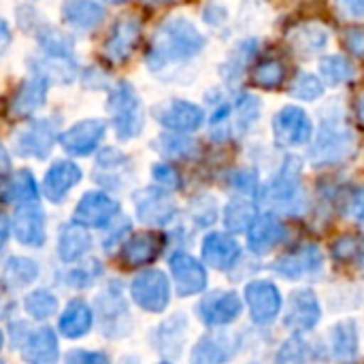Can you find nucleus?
<instances>
[{
	"instance_id": "f257e3e1",
	"label": "nucleus",
	"mask_w": 364,
	"mask_h": 364,
	"mask_svg": "<svg viewBox=\"0 0 364 364\" xmlns=\"http://www.w3.org/2000/svg\"><path fill=\"white\" fill-rule=\"evenodd\" d=\"M205 34L186 17H168L164 19L156 34L151 36V45L147 51V66L151 70H162L173 64H183L196 58L205 49Z\"/></svg>"
},
{
	"instance_id": "f03ea898",
	"label": "nucleus",
	"mask_w": 364,
	"mask_h": 364,
	"mask_svg": "<svg viewBox=\"0 0 364 364\" xmlns=\"http://www.w3.org/2000/svg\"><path fill=\"white\" fill-rule=\"evenodd\" d=\"M358 139L343 113H324L320 128L309 143V162L314 166H337L356 154Z\"/></svg>"
},
{
	"instance_id": "7ed1b4c3",
	"label": "nucleus",
	"mask_w": 364,
	"mask_h": 364,
	"mask_svg": "<svg viewBox=\"0 0 364 364\" xmlns=\"http://www.w3.org/2000/svg\"><path fill=\"white\" fill-rule=\"evenodd\" d=\"M107 109L119 141H130L143 130V105L136 90L128 81H119L117 85H113Z\"/></svg>"
},
{
	"instance_id": "20e7f679",
	"label": "nucleus",
	"mask_w": 364,
	"mask_h": 364,
	"mask_svg": "<svg viewBox=\"0 0 364 364\" xmlns=\"http://www.w3.org/2000/svg\"><path fill=\"white\" fill-rule=\"evenodd\" d=\"M58 139H60L58 119H51V117L32 119L23 128L17 130V134H15V149L23 158L45 160L51 154L53 145L58 143Z\"/></svg>"
},
{
	"instance_id": "39448f33",
	"label": "nucleus",
	"mask_w": 364,
	"mask_h": 364,
	"mask_svg": "<svg viewBox=\"0 0 364 364\" xmlns=\"http://www.w3.org/2000/svg\"><path fill=\"white\" fill-rule=\"evenodd\" d=\"M273 136L279 147L309 145L314 139V122L307 111L296 105L282 107L273 117Z\"/></svg>"
},
{
	"instance_id": "423d86ee",
	"label": "nucleus",
	"mask_w": 364,
	"mask_h": 364,
	"mask_svg": "<svg viewBox=\"0 0 364 364\" xmlns=\"http://www.w3.org/2000/svg\"><path fill=\"white\" fill-rule=\"evenodd\" d=\"M264 196L275 205V207H292L301 200L303 196V186H301V160L294 156H288L277 171V175L269 181L264 188Z\"/></svg>"
},
{
	"instance_id": "0eeeda50",
	"label": "nucleus",
	"mask_w": 364,
	"mask_h": 364,
	"mask_svg": "<svg viewBox=\"0 0 364 364\" xmlns=\"http://www.w3.org/2000/svg\"><path fill=\"white\" fill-rule=\"evenodd\" d=\"M132 299L145 311H154V314L162 311L171 299V288H168L166 275L156 269L139 273L132 282Z\"/></svg>"
},
{
	"instance_id": "6e6552de",
	"label": "nucleus",
	"mask_w": 364,
	"mask_h": 364,
	"mask_svg": "<svg viewBox=\"0 0 364 364\" xmlns=\"http://www.w3.org/2000/svg\"><path fill=\"white\" fill-rule=\"evenodd\" d=\"M156 119L171 132L188 134L205 124V111L190 100H168L156 109Z\"/></svg>"
},
{
	"instance_id": "1a4fd4ad",
	"label": "nucleus",
	"mask_w": 364,
	"mask_h": 364,
	"mask_svg": "<svg viewBox=\"0 0 364 364\" xmlns=\"http://www.w3.org/2000/svg\"><path fill=\"white\" fill-rule=\"evenodd\" d=\"M107 132L105 122L100 119H81L60 134V143L70 156H90L98 149Z\"/></svg>"
},
{
	"instance_id": "9d476101",
	"label": "nucleus",
	"mask_w": 364,
	"mask_h": 364,
	"mask_svg": "<svg viewBox=\"0 0 364 364\" xmlns=\"http://www.w3.org/2000/svg\"><path fill=\"white\" fill-rule=\"evenodd\" d=\"M134 209L141 222L151 226L168 224L175 218V203L173 198L160 188H145L134 194Z\"/></svg>"
},
{
	"instance_id": "9b49d317",
	"label": "nucleus",
	"mask_w": 364,
	"mask_h": 364,
	"mask_svg": "<svg viewBox=\"0 0 364 364\" xmlns=\"http://www.w3.org/2000/svg\"><path fill=\"white\" fill-rule=\"evenodd\" d=\"M47 92H49V81L38 75V73H30V77H26L17 92L13 94L11 98V115L13 117H30L34 115L38 109L45 107V100H47Z\"/></svg>"
},
{
	"instance_id": "f8f14e48",
	"label": "nucleus",
	"mask_w": 364,
	"mask_h": 364,
	"mask_svg": "<svg viewBox=\"0 0 364 364\" xmlns=\"http://www.w3.org/2000/svg\"><path fill=\"white\" fill-rule=\"evenodd\" d=\"M117 213H119V205L109 194H105V192H87V194L81 196V200H79V205L75 209V222L79 226L102 228Z\"/></svg>"
},
{
	"instance_id": "ddd939ff",
	"label": "nucleus",
	"mask_w": 364,
	"mask_h": 364,
	"mask_svg": "<svg viewBox=\"0 0 364 364\" xmlns=\"http://www.w3.org/2000/svg\"><path fill=\"white\" fill-rule=\"evenodd\" d=\"M139 38H141V23L136 19H130V17L119 19L113 26L109 38L105 41L102 53L109 62L124 64L132 55V51L136 49Z\"/></svg>"
},
{
	"instance_id": "4468645a",
	"label": "nucleus",
	"mask_w": 364,
	"mask_h": 364,
	"mask_svg": "<svg viewBox=\"0 0 364 364\" xmlns=\"http://www.w3.org/2000/svg\"><path fill=\"white\" fill-rule=\"evenodd\" d=\"M245 299L254 322L269 324L279 316L282 294L271 282H252L245 288Z\"/></svg>"
},
{
	"instance_id": "2eb2a0df",
	"label": "nucleus",
	"mask_w": 364,
	"mask_h": 364,
	"mask_svg": "<svg viewBox=\"0 0 364 364\" xmlns=\"http://www.w3.org/2000/svg\"><path fill=\"white\" fill-rule=\"evenodd\" d=\"M13 232L23 245L41 247L45 243V213L34 200L21 203L17 207L13 218Z\"/></svg>"
},
{
	"instance_id": "dca6fc26",
	"label": "nucleus",
	"mask_w": 364,
	"mask_h": 364,
	"mask_svg": "<svg viewBox=\"0 0 364 364\" xmlns=\"http://www.w3.org/2000/svg\"><path fill=\"white\" fill-rule=\"evenodd\" d=\"M81 181V168L70 160H58L49 166L43 179V192L51 203H62L64 196Z\"/></svg>"
},
{
	"instance_id": "f3484780",
	"label": "nucleus",
	"mask_w": 364,
	"mask_h": 364,
	"mask_svg": "<svg viewBox=\"0 0 364 364\" xmlns=\"http://www.w3.org/2000/svg\"><path fill=\"white\" fill-rule=\"evenodd\" d=\"M284 237H286V226L273 213L256 215V220L247 228V243H250V250L256 254L271 252L275 245L284 241Z\"/></svg>"
},
{
	"instance_id": "a211bd4d",
	"label": "nucleus",
	"mask_w": 364,
	"mask_h": 364,
	"mask_svg": "<svg viewBox=\"0 0 364 364\" xmlns=\"http://www.w3.org/2000/svg\"><path fill=\"white\" fill-rule=\"evenodd\" d=\"M171 271L175 277L177 292L181 296L196 294L207 286V273H205L203 264L188 254H175L171 258Z\"/></svg>"
},
{
	"instance_id": "6ab92c4d",
	"label": "nucleus",
	"mask_w": 364,
	"mask_h": 364,
	"mask_svg": "<svg viewBox=\"0 0 364 364\" xmlns=\"http://www.w3.org/2000/svg\"><path fill=\"white\" fill-rule=\"evenodd\" d=\"M198 314H200V320L209 326L228 324L241 314V299L235 292L211 294L198 305Z\"/></svg>"
},
{
	"instance_id": "aec40b11",
	"label": "nucleus",
	"mask_w": 364,
	"mask_h": 364,
	"mask_svg": "<svg viewBox=\"0 0 364 364\" xmlns=\"http://www.w3.org/2000/svg\"><path fill=\"white\" fill-rule=\"evenodd\" d=\"M320 320L318 299L311 290H299L292 294L288 311H286V326L294 331H311Z\"/></svg>"
},
{
	"instance_id": "412c9836",
	"label": "nucleus",
	"mask_w": 364,
	"mask_h": 364,
	"mask_svg": "<svg viewBox=\"0 0 364 364\" xmlns=\"http://www.w3.org/2000/svg\"><path fill=\"white\" fill-rule=\"evenodd\" d=\"M239 254V243L224 232H211L203 241V258L213 269H230L237 262Z\"/></svg>"
},
{
	"instance_id": "4be33fe9",
	"label": "nucleus",
	"mask_w": 364,
	"mask_h": 364,
	"mask_svg": "<svg viewBox=\"0 0 364 364\" xmlns=\"http://www.w3.org/2000/svg\"><path fill=\"white\" fill-rule=\"evenodd\" d=\"M130 160L117 151V149H105L100 151L98 160H96V179L102 183V186H109V188H119L128 177H130Z\"/></svg>"
},
{
	"instance_id": "5701e85b",
	"label": "nucleus",
	"mask_w": 364,
	"mask_h": 364,
	"mask_svg": "<svg viewBox=\"0 0 364 364\" xmlns=\"http://www.w3.org/2000/svg\"><path fill=\"white\" fill-rule=\"evenodd\" d=\"M62 19L75 30H92L105 19V6L96 0H66L62 4Z\"/></svg>"
},
{
	"instance_id": "b1692460",
	"label": "nucleus",
	"mask_w": 364,
	"mask_h": 364,
	"mask_svg": "<svg viewBox=\"0 0 364 364\" xmlns=\"http://www.w3.org/2000/svg\"><path fill=\"white\" fill-rule=\"evenodd\" d=\"M162 250V237L156 232H141L134 235L122 250L119 258L126 267H141V264H149L151 260L158 258Z\"/></svg>"
},
{
	"instance_id": "393cba45",
	"label": "nucleus",
	"mask_w": 364,
	"mask_h": 364,
	"mask_svg": "<svg viewBox=\"0 0 364 364\" xmlns=\"http://www.w3.org/2000/svg\"><path fill=\"white\" fill-rule=\"evenodd\" d=\"M288 41L292 49L301 55H316L328 45V30L318 21H307L290 30Z\"/></svg>"
},
{
	"instance_id": "a878e982",
	"label": "nucleus",
	"mask_w": 364,
	"mask_h": 364,
	"mask_svg": "<svg viewBox=\"0 0 364 364\" xmlns=\"http://www.w3.org/2000/svg\"><path fill=\"white\" fill-rule=\"evenodd\" d=\"M322 264V254L316 245H307V247H301L288 256H284L275 271L284 277H290V279H296V277H303L307 273H314L316 269H320Z\"/></svg>"
},
{
	"instance_id": "bb28decb",
	"label": "nucleus",
	"mask_w": 364,
	"mask_h": 364,
	"mask_svg": "<svg viewBox=\"0 0 364 364\" xmlns=\"http://www.w3.org/2000/svg\"><path fill=\"white\" fill-rule=\"evenodd\" d=\"M21 356L28 364H53L58 360V339L49 328L34 331L21 346Z\"/></svg>"
},
{
	"instance_id": "cd10ccee",
	"label": "nucleus",
	"mask_w": 364,
	"mask_h": 364,
	"mask_svg": "<svg viewBox=\"0 0 364 364\" xmlns=\"http://www.w3.org/2000/svg\"><path fill=\"white\" fill-rule=\"evenodd\" d=\"M32 70L43 75L49 83H70L77 75V62H75V58L43 55V58L34 60Z\"/></svg>"
},
{
	"instance_id": "c85d7f7f",
	"label": "nucleus",
	"mask_w": 364,
	"mask_h": 364,
	"mask_svg": "<svg viewBox=\"0 0 364 364\" xmlns=\"http://www.w3.org/2000/svg\"><path fill=\"white\" fill-rule=\"evenodd\" d=\"M356 77V68L350 62V58L341 55V53H328L320 60V79L331 85V87H339L348 81H352Z\"/></svg>"
},
{
	"instance_id": "c756f323",
	"label": "nucleus",
	"mask_w": 364,
	"mask_h": 364,
	"mask_svg": "<svg viewBox=\"0 0 364 364\" xmlns=\"http://www.w3.org/2000/svg\"><path fill=\"white\" fill-rule=\"evenodd\" d=\"M92 326V311L83 301H73L68 303V307L64 309L62 318H60V331L68 337V339H77L83 337Z\"/></svg>"
},
{
	"instance_id": "7c9ffc66",
	"label": "nucleus",
	"mask_w": 364,
	"mask_h": 364,
	"mask_svg": "<svg viewBox=\"0 0 364 364\" xmlns=\"http://www.w3.org/2000/svg\"><path fill=\"white\" fill-rule=\"evenodd\" d=\"M90 243L92 241L90 235L85 232V226L79 224L64 226L60 232V258L64 262H73L90 250Z\"/></svg>"
},
{
	"instance_id": "2f4dec72",
	"label": "nucleus",
	"mask_w": 364,
	"mask_h": 364,
	"mask_svg": "<svg viewBox=\"0 0 364 364\" xmlns=\"http://www.w3.org/2000/svg\"><path fill=\"white\" fill-rule=\"evenodd\" d=\"M333 354L339 363H350L358 354V333L354 322H341L333 328L331 335Z\"/></svg>"
},
{
	"instance_id": "473e14b6",
	"label": "nucleus",
	"mask_w": 364,
	"mask_h": 364,
	"mask_svg": "<svg viewBox=\"0 0 364 364\" xmlns=\"http://www.w3.org/2000/svg\"><path fill=\"white\" fill-rule=\"evenodd\" d=\"M232 111H235V115H237L232 128H235V132H237L239 136H243V134H247V132L256 126V122H258V117H260V100H258L254 94H250V92H241V94L235 98Z\"/></svg>"
},
{
	"instance_id": "72a5a7b5",
	"label": "nucleus",
	"mask_w": 364,
	"mask_h": 364,
	"mask_svg": "<svg viewBox=\"0 0 364 364\" xmlns=\"http://www.w3.org/2000/svg\"><path fill=\"white\" fill-rule=\"evenodd\" d=\"M232 356L230 339L226 337H205L192 354V364H222Z\"/></svg>"
},
{
	"instance_id": "f704fd0d",
	"label": "nucleus",
	"mask_w": 364,
	"mask_h": 364,
	"mask_svg": "<svg viewBox=\"0 0 364 364\" xmlns=\"http://www.w3.org/2000/svg\"><path fill=\"white\" fill-rule=\"evenodd\" d=\"M38 194L36 190V181H34V175L30 171H17L2 188V198L6 203H30L34 200Z\"/></svg>"
},
{
	"instance_id": "c9c22d12",
	"label": "nucleus",
	"mask_w": 364,
	"mask_h": 364,
	"mask_svg": "<svg viewBox=\"0 0 364 364\" xmlns=\"http://www.w3.org/2000/svg\"><path fill=\"white\" fill-rule=\"evenodd\" d=\"M158 149L173 160H190L198 154V143L192 136H183L179 132L175 134H164L158 141Z\"/></svg>"
},
{
	"instance_id": "e433bc0d",
	"label": "nucleus",
	"mask_w": 364,
	"mask_h": 364,
	"mask_svg": "<svg viewBox=\"0 0 364 364\" xmlns=\"http://www.w3.org/2000/svg\"><path fill=\"white\" fill-rule=\"evenodd\" d=\"M254 83L264 90H277L286 79V64L277 58H269L254 68Z\"/></svg>"
},
{
	"instance_id": "4c0bfd02",
	"label": "nucleus",
	"mask_w": 364,
	"mask_h": 364,
	"mask_svg": "<svg viewBox=\"0 0 364 364\" xmlns=\"http://www.w3.org/2000/svg\"><path fill=\"white\" fill-rule=\"evenodd\" d=\"M290 96L303 102H314L324 96V81L314 73H299L290 85Z\"/></svg>"
},
{
	"instance_id": "58836bf2",
	"label": "nucleus",
	"mask_w": 364,
	"mask_h": 364,
	"mask_svg": "<svg viewBox=\"0 0 364 364\" xmlns=\"http://www.w3.org/2000/svg\"><path fill=\"white\" fill-rule=\"evenodd\" d=\"M38 45L45 55H55V58H75L73 53V38L62 34L60 30L45 28L38 32Z\"/></svg>"
},
{
	"instance_id": "ea45409f",
	"label": "nucleus",
	"mask_w": 364,
	"mask_h": 364,
	"mask_svg": "<svg viewBox=\"0 0 364 364\" xmlns=\"http://www.w3.org/2000/svg\"><path fill=\"white\" fill-rule=\"evenodd\" d=\"M256 51H258V41H256V38H247V41L239 43V45L235 47V51L230 53V58H228L224 70H222L224 77H226V79H237V77H241V73L245 70V66L254 60Z\"/></svg>"
},
{
	"instance_id": "a19ab883",
	"label": "nucleus",
	"mask_w": 364,
	"mask_h": 364,
	"mask_svg": "<svg viewBox=\"0 0 364 364\" xmlns=\"http://www.w3.org/2000/svg\"><path fill=\"white\" fill-rule=\"evenodd\" d=\"M256 220V209L247 200H232L224 211V224L232 232H243Z\"/></svg>"
},
{
	"instance_id": "79ce46f5",
	"label": "nucleus",
	"mask_w": 364,
	"mask_h": 364,
	"mask_svg": "<svg viewBox=\"0 0 364 364\" xmlns=\"http://www.w3.org/2000/svg\"><path fill=\"white\" fill-rule=\"evenodd\" d=\"M36 273H38V269H36V264L32 260H28V258H11L6 262V267H4L2 277H4V282L9 286H26L36 277Z\"/></svg>"
},
{
	"instance_id": "37998d69",
	"label": "nucleus",
	"mask_w": 364,
	"mask_h": 364,
	"mask_svg": "<svg viewBox=\"0 0 364 364\" xmlns=\"http://www.w3.org/2000/svg\"><path fill=\"white\" fill-rule=\"evenodd\" d=\"M58 309V301L53 294L45 292V290H38V292H32L28 299H26V311L38 320H45L49 318L51 314H55Z\"/></svg>"
},
{
	"instance_id": "c03bdc74",
	"label": "nucleus",
	"mask_w": 364,
	"mask_h": 364,
	"mask_svg": "<svg viewBox=\"0 0 364 364\" xmlns=\"http://www.w3.org/2000/svg\"><path fill=\"white\" fill-rule=\"evenodd\" d=\"M230 186L241 194H256L258 192V173L252 168H239L230 175Z\"/></svg>"
},
{
	"instance_id": "a18cd8bd",
	"label": "nucleus",
	"mask_w": 364,
	"mask_h": 364,
	"mask_svg": "<svg viewBox=\"0 0 364 364\" xmlns=\"http://www.w3.org/2000/svg\"><path fill=\"white\" fill-rule=\"evenodd\" d=\"M151 177L156 179V183H160L166 190H177L181 186V177L171 164H162V162L154 164L151 166Z\"/></svg>"
},
{
	"instance_id": "49530a36",
	"label": "nucleus",
	"mask_w": 364,
	"mask_h": 364,
	"mask_svg": "<svg viewBox=\"0 0 364 364\" xmlns=\"http://www.w3.org/2000/svg\"><path fill=\"white\" fill-rule=\"evenodd\" d=\"M279 364H305V346L299 339L288 341L279 354Z\"/></svg>"
},
{
	"instance_id": "de8ad7c7",
	"label": "nucleus",
	"mask_w": 364,
	"mask_h": 364,
	"mask_svg": "<svg viewBox=\"0 0 364 364\" xmlns=\"http://www.w3.org/2000/svg\"><path fill=\"white\" fill-rule=\"evenodd\" d=\"M64 364H109V358L102 352H85V350H73Z\"/></svg>"
},
{
	"instance_id": "09e8293b",
	"label": "nucleus",
	"mask_w": 364,
	"mask_h": 364,
	"mask_svg": "<svg viewBox=\"0 0 364 364\" xmlns=\"http://www.w3.org/2000/svg\"><path fill=\"white\" fill-rule=\"evenodd\" d=\"M346 47L350 53L364 58V28H350L346 32Z\"/></svg>"
},
{
	"instance_id": "8fccbe9b",
	"label": "nucleus",
	"mask_w": 364,
	"mask_h": 364,
	"mask_svg": "<svg viewBox=\"0 0 364 364\" xmlns=\"http://www.w3.org/2000/svg\"><path fill=\"white\" fill-rule=\"evenodd\" d=\"M348 215H352L358 222H364V186L356 188L350 194V198H348Z\"/></svg>"
},
{
	"instance_id": "3c124183",
	"label": "nucleus",
	"mask_w": 364,
	"mask_h": 364,
	"mask_svg": "<svg viewBox=\"0 0 364 364\" xmlns=\"http://www.w3.org/2000/svg\"><path fill=\"white\" fill-rule=\"evenodd\" d=\"M337 6L346 17L360 19L364 17V0H337Z\"/></svg>"
},
{
	"instance_id": "603ef678",
	"label": "nucleus",
	"mask_w": 364,
	"mask_h": 364,
	"mask_svg": "<svg viewBox=\"0 0 364 364\" xmlns=\"http://www.w3.org/2000/svg\"><path fill=\"white\" fill-rule=\"evenodd\" d=\"M9 45H11V30H9V23L0 17V58L4 55Z\"/></svg>"
},
{
	"instance_id": "864d4df0",
	"label": "nucleus",
	"mask_w": 364,
	"mask_h": 364,
	"mask_svg": "<svg viewBox=\"0 0 364 364\" xmlns=\"http://www.w3.org/2000/svg\"><path fill=\"white\" fill-rule=\"evenodd\" d=\"M6 239H9V220L4 213H0V250L4 247Z\"/></svg>"
},
{
	"instance_id": "5fc2aeb1",
	"label": "nucleus",
	"mask_w": 364,
	"mask_h": 364,
	"mask_svg": "<svg viewBox=\"0 0 364 364\" xmlns=\"http://www.w3.org/2000/svg\"><path fill=\"white\" fill-rule=\"evenodd\" d=\"M354 113H356V119H358V122L364 126V92H360V94H358V98H356Z\"/></svg>"
},
{
	"instance_id": "6e6d98bb",
	"label": "nucleus",
	"mask_w": 364,
	"mask_h": 364,
	"mask_svg": "<svg viewBox=\"0 0 364 364\" xmlns=\"http://www.w3.org/2000/svg\"><path fill=\"white\" fill-rule=\"evenodd\" d=\"M11 168V160H9V154H6V149L2 147V143H0V173H6Z\"/></svg>"
},
{
	"instance_id": "4d7b16f0",
	"label": "nucleus",
	"mask_w": 364,
	"mask_h": 364,
	"mask_svg": "<svg viewBox=\"0 0 364 364\" xmlns=\"http://www.w3.org/2000/svg\"><path fill=\"white\" fill-rule=\"evenodd\" d=\"M147 4H154V6H160V4H173V2H179V0H145Z\"/></svg>"
},
{
	"instance_id": "13d9d810",
	"label": "nucleus",
	"mask_w": 364,
	"mask_h": 364,
	"mask_svg": "<svg viewBox=\"0 0 364 364\" xmlns=\"http://www.w3.org/2000/svg\"><path fill=\"white\" fill-rule=\"evenodd\" d=\"M111 2H128V0H111Z\"/></svg>"
},
{
	"instance_id": "bf43d9fd",
	"label": "nucleus",
	"mask_w": 364,
	"mask_h": 364,
	"mask_svg": "<svg viewBox=\"0 0 364 364\" xmlns=\"http://www.w3.org/2000/svg\"><path fill=\"white\" fill-rule=\"evenodd\" d=\"M0 346H2V335H0Z\"/></svg>"
}]
</instances>
